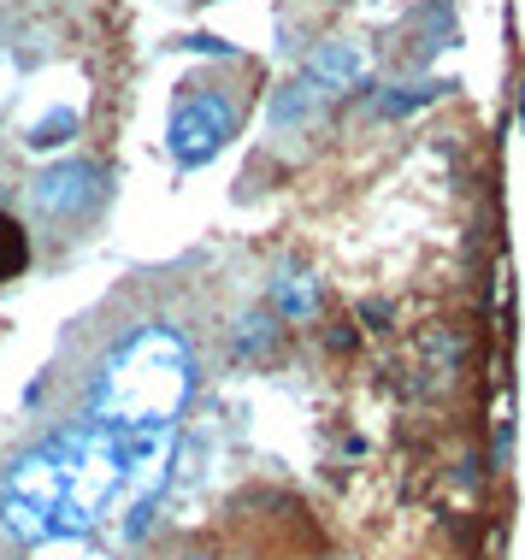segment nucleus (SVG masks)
<instances>
[{
  "mask_svg": "<svg viewBox=\"0 0 525 560\" xmlns=\"http://www.w3.org/2000/svg\"><path fill=\"white\" fill-rule=\"evenodd\" d=\"M78 448H83V425H66V431L42 436L36 448H24L19 460H12L0 495L36 508L42 520H48V532H54V502L66 495V478H71V466H78Z\"/></svg>",
  "mask_w": 525,
  "mask_h": 560,
  "instance_id": "1",
  "label": "nucleus"
},
{
  "mask_svg": "<svg viewBox=\"0 0 525 560\" xmlns=\"http://www.w3.org/2000/svg\"><path fill=\"white\" fill-rule=\"evenodd\" d=\"M448 83H413V89H396V95H378V113L384 118H396V113H413V107H425V101H438Z\"/></svg>",
  "mask_w": 525,
  "mask_h": 560,
  "instance_id": "10",
  "label": "nucleus"
},
{
  "mask_svg": "<svg viewBox=\"0 0 525 560\" xmlns=\"http://www.w3.org/2000/svg\"><path fill=\"white\" fill-rule=\"evenodd\" d=\"M78 125H83V118L71 113V107H54L48 118H36V125H30L24 142L30 148H59V142H71V136H78Z\"/></svg>",
  "mask_w": 525,
  "mask_h": 560,
  "instance_id": "8",
  "label": "nucleus"
},
{
  "mask_svg": "<svg viewBox=\"0 0 525 560\" xmlns=\"http://www.w3.org/2000/svg\"><path fill=\"white\" fill-rule=\"evenodd\" d=\"M24 260H30V242H24V231H19V219L0 213V278H19Z\"/></svg>",
  "mask_w": 525,
  "mask_h": 560,
  "instance_id": "9",
  "label": "nucleus"
},
{
  "mask_svg": "<svg viewBox=\"0 0 525 560\" xmlns=\"http://www.w3.org/2000/svg\"><path fill=\"white\" fill-rule=\"evenodd\" d=\"M189 560H201V555H189Z\"/></svg>",
  "mask_w": 525,
  "mask_h": 560,
  "instance_id": "11",
  "label": "nucleus"
},
{
  "mask_svg": "<svg viewBox=\"0 0 525 560\" xmlns=\"http://www.w3.org/2000/svg\"><path fill=\"white\" fill-rule=\"evenodd\" d=\"M278 319H272V307H248L243 319H236V337H231V348H236V360H272L278 354Z\"/></svg>",
  "mask_w": 525,
  "mask_h": 560,
  "instance_id": "6",
  "label": "nucleus"
},
{
  "mask_svg": "<svg viewBox=\"0 0 525 560\" xmlns=\"http://www.w3.org/2000/svg\"><path fill=\"white\" fill-rule=\"evenodd\" d=\"M313 107H319V89L313 83H283L278 95H272V130H290V125H307L313 118Z\"/></svg>",
  "mask_w": 525,
  "mask_h": 560,
  "instance_id": "7",
  "label": "nucleus"
},
{
  "mask_svg": "<svg viewBox=\"0 0 525 560\" xmlns=\"http://www.w3.org/2000/svg\"><path fill=\"white\" fill-rule=\"evenodd\" d=\"M101 201H107V172L95 160H59L30 184V207L42 219H89Z\"/></svg>",
  "mask_w": 525,
  "mask_h": 560,
  "instance_id": "3",
  "label": "nucleus"
},
{
  "mask_svg": "<svg viewBox=\"0 0 525 560\" xmlns=\"http://www.w3.org/2000/svg\"><path fill=\"white\" fill-rule=\"evenodd\" d=\"M313 313H319V283H313L302 266H283L272 278V319L278 325H307Z\"/></svg>",
  "mask_w": 525,
  "mask_h": 560,
  "instance_id": "5",
  "label": "nucleus"
},
{
  "mask_svg": "<svg viewBox=\"0 0 525 560\" xmlns=\"http://www.w3.org/2000/svg\"><path fill=\"white\" fill-rule=\"evenodd\" d=\"M231 136H236V107L219 95V89H201V95H184L172 107L166 148H172V160L184 165V172H195V165H213Z\"/></svg>",
  "mask_w": 525,
  "mask_h": 560,
  "instance_id": "2",
  "label": "nucleus"
},
{
  "mask_svg": "<svg viewBox=\"0 0 525 560\" xmlns=\"http://www.w3.org/2000/svg\"><path fill=\"white\" fill-rule=\"evenodd\" d=\"M366 78H372V54L349 36L319 42L307 54V71H302V83H313L319 95H349V89H366Z\"/></svg>",
  "mask_w": 525,
  "mask_h": 560,
  "instance_id": "4",
  "label": "nucleus"
}]
</instances>
